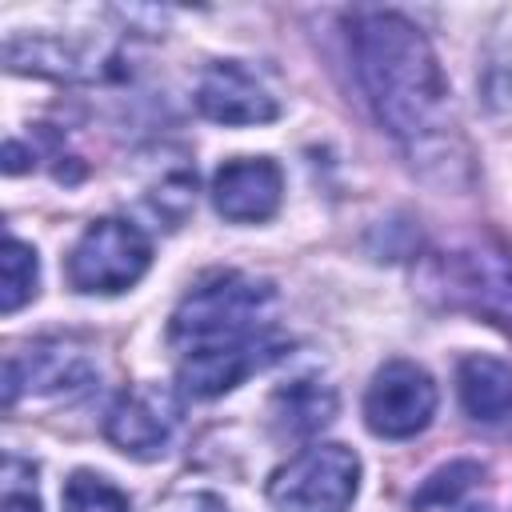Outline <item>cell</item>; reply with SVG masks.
Here are the masks:
<instances>
[{
  "label": "cell",
  "mask_w": 512,
  "mask_h": 512,
  "mask_svg": "<svg viewBox=\"0 0 512 512\" xmlns=\"http://www.w3.org/2000/svg\"><path fill=\"white\" fill-rule=\"evenodd\" d=\"M276 312L280 296L268 280L244 272H216L200 280L172 316L180 388L196 400H212L232 392L252 372L276 364L288 352Z\"/></svg>",
  "instance_id": "1"
},
{
  "label": "cell",
  "mask_w": 512,
  "mask_h": 512,
  "mask_svg": "<svg viewBox=\"0 0 512 512\" xmlns=\"http://www.w3.org/2000/svg\"><path fill=\"white\" fill-rule=\"evenodd\" d=\"M352 56L376 120L412 152L448 128V80L432 44L396 12L352 16Z\"/></svg>",
  "instance_id": "2"
},
{
  "label": "cell",
  "mask_w": 512,
  "mask_h": 512,
  "mask_svg": "<svg viewBox=\"0 0 512 512\" xmlns=\"http://www.w3.org/2000/svg\"><path fill=\"white\" fill-rule=\"evenodd\" d=\"M360 488V460L344 444H312L280 464L268 500L280 512H348Z\"/></svg>",
  "instance_id": "3"
},
{
  "label": "cell",
  "mask_w": 512,
  "mask_h": 512,
  "mask_svg": "<svg viewBox=\"0 0 512 512\" xmlns=\"http://www.w3.org/2000/svg\"><path fill=\"white\" fill-rule=\"evenodd\" d=\"M152 264V244L148 236L128 224V220H116V216H104V220H92L72 256H68V280L76 292H124L132 288Z\"/></svg>",
  "instance_id": "4"
},
{
  "label": "cell",
  "mask_w": 512,
  "mask_h": 512,
  "mask_svg": "<svg viewBox=\"0 0 512 512\" xmlns=\"http://www.w3.org/2000/svg\"><path fill=\"white\" fill-rule=\"evenodd\" d=\"M432 288L456 308H468L512 332V256L504 248H456L436 256Z\"/></svg>",
  "instance_id": "5"
},
{
  "label": "cell",
  "mask_w": 512,
  "mask_h": 512,
  "mask_svg": "<svg viewBox=\"0 0 512 512\" xmlns=\"http://www.w3.org/2000/svg\"><path fill=\"white\" fill-rule=\"evenodd\" d=\"M432 412H436V384L412 360H388L364 392V420L384 440H408L424 432Z\"/></svg>",
  "instance_id": "6"
},
{
  "label": "cell",
  "mask_w": 512,
  "mask_h": 512,
  "mask_svg": "<svg viewBox=\"0 0 512 512\" xmlns=\"http://www.w3.org/2000/svg\"><path fill=\"white\" fill-rule=\"evenodd\" d=\"M180 424V404L160 384H136L116 396L104 416V436L136 460H156Z\"/></svg>",
  "instance_id": "7"
},
{
  "label": "cell",
  "mask_w": 512,
  "mask_h": 512,
  "mask_svg": "<svg viewBox=\"0 0 512 512\" xmlns=\"http://www.w3.org/2000/svg\"><path fill=\"white\" fill-rule=\"evenodd\" d=\"M284 176L268 156H240L216 168L212 176V204L232 224L268 220L280 208Z\"/></svg>",
  "instance_id": "8"
},
{
  "label": "cell",
  "mask_w": 512,
  "mask_h": 512,
  "mask_svg": "<svg viewBox=\"0 0 512 512\" xmlns=\"http://www.w3.org/2000/svg\"><path fill=\"white\" fill-rule=\"evenodd\" d=\"M196 108L216 124H268L276 120V96L236 60L212 64L196 84Z\"/></svg>",
  "instance_id": "9"
},
{
  "label": "cell",
  "mask_w": 512,
  "mask_h": 512,
  "mask_svg": "<svg viewBox=\"0 0 512 512\" xmlns=\"http://www.w3.org/2000/svg\"><path fill=\"white\" fill-rule=\"evenodd\" d=\"M96 368L92 360L64 344V340H44L36 348H28V360L24 356H8L4 364V400L12 404L20 384H28L32 392H84L92 384Z\"/></svg>",
  "instance_id": "10"
},
{
  "label": "cell",
  "mask_w": 512,
  "mask_h": 512,
  "mask_svg": "<svg viewBox=\"0 0 512 512\" xmlns=\"http://www.w3.org/2000/svg\"><path fill=\"white\" fill-rule=\"evenodd\" d=\"M456 392L472 420L496 424L512 416V364L496 356H464L456 368Z\"/></svg>",
  "instance_id": "11"
},
{
  "label": "cell",
  "mask_w": 512,
  "mask_h": 512,
  "mask_svg": "<svg viewBox=\"0 0 512 512\" xmlns=\"http://www.w3.org/2000/svg\"><path fill=\"white\" fill-rule=\"evenodd\" d=\"M272 408H276V424L284 432L312 436L324 424H332V416H336V392L328 384H316V380H292L288 388L276 392Z\"/></svg>",
  "instance_id": "12"
},
{
  "label": "cell",
  "mask_w": 512,
  "mask_h": 512,
  "mask_svg": "<svg viewBox=\"0 0 512 512\" xmlns=\"http://www.w3.org/2000/svg\"><path fill=\"white\" fill-rule=\"evenodd\" d=\"M36 284H40V260L36 252L8 236L4 244V264H0V308L4 312H16L20 304H28L36 296Z\"/></svg>",
  "instance_id": "13"
},
{
  "label": "cell",
  "mask_w": 512,
  "mask_h": 512,
  "mask_svg": "<svg viewBox=\"0 0 512 512\" xmlns=\"http://www.w3.org/2000/svg\"><path fill=\"white\" fill-rule=\"evenodd\" d=\"M64 512H128V496L96 472H72L64 484Z\"/></svg>",
  "instance_id": "14"
},
{
  "label": "cell",
  "mask_w": 512,
  "mask_h": 512,
  "mask_svg": "<svg viewBox=\"0 0 512 512\" xmlns=\"http://www.w3.org/2000/svg\"><path fill=\"white\" fill-rule=\"evenodd\" d=\"M480 476H484L480 464H472V460H452L448 468H440V472H432V476L424 480V488L416 492V508H448V504H456Z\"/></svg>",
  "instance_id": "15"
},
{
  "label": "cell",
  "mask_w": 512,
  "mask_h": 512,
  "mask_svg": "<svg viewBox=\"0 0 512 512\" xmlns=\"http://www.w3.org/2000/svg\"><path fill=\"white\" fill-rule=\"evenodd\" d=\"M4 512H40L36 468L20 456H4Z\"/></svg>",
  "instance_id": "16"
},
{
  "label": "cell",
  "mask_w": 512,
  "mask_h": 512,
  "mask_svg": "<svg viewBox=\"0 0 512 512\" xmlns=\"http://www.w3.org/2000/svg\"><path fill=\"white\" fill-rule=\"evenodd\" d=\"M164 512H224V504L208 492H196V496H180L176 504H168Z\"/></svg>",
  "instance_id": "17"
}]
</instances>
